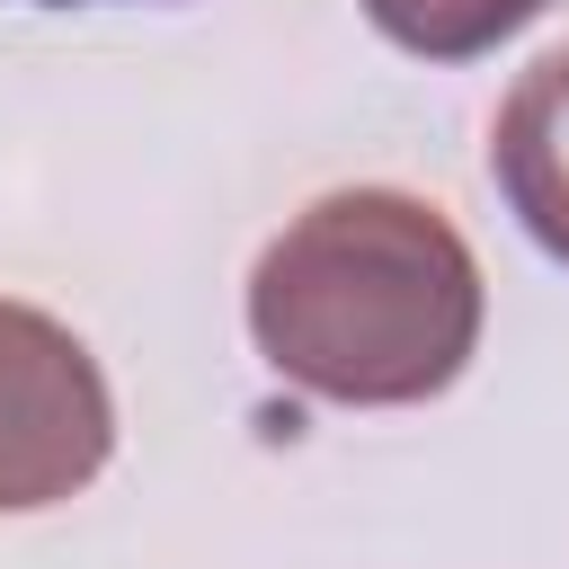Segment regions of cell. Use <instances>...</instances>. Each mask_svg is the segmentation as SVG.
Segmentation results:
<instances>
[{
  "label": "cell",
  "instance_id": "obj_1",
  "mask_svg": "<svg viewBox=\"0 0 569 569\" xmlns=\"http://www.w3.org/2000/svg\"><path fill=\"white\" fill-rule=\"evenodd\" d=\"M249 338L311 400H436L480 347V258L436 204L400 187H338L267 240L249 276Z\"/></svg>",
  "mask_w": 569,
  "mask_h": 569
},
{
  "label": "cell",
  "instance_id": "obj_2",
  "mask_svg": "<svg viewBox=\"0 0 569 569\" xmlns=\"http://www.w3.org/2000/svg\"><path fill=\"white\" fill-rule=\"evenodd\" d=\"M116 453L98 356L36 302H0V516L80 498Z\"/></svg>",
  "mask_w": 569,
  "mask_h": 569
},
{
  "label": "cell",
  "instance_id": "obj_3",
  "mask_svg": "<svg viewBox=\"0 0 569 569\" xmlns=\"http://www.w3.org/2000/svg\"><path fill=\"white\" fill-rule=\"evenodd\" d=\"M489 169H498V196L516 204V222L569 267V44L542 53L507 89V107L489 124Z\"/></svg>",
  "mask_w": 569,
  "mask_h": 569
},
{
  "label": "cell",
  "instance_id": "obj_4",
  "mask_svg": "<svg viewBox=\"0 0 569 569\" xmlns=\"http://www.w3.org/2000/svg\"><path fill=\"white\" fill-rule=\"evenodd\" d=\"M551 0H365V18L427 62H471L489 44H507L516 27H533Z\"/></svg>",
  "mask_w": 569,
  "mask_h": 569
},
{
  "label": "cell",
  "instance_id": "obj_5",
  "mask_svg": "<svg viewBox=\"0 0 569 569\" xmlns=\"http://www.w3.org/2000/svg\"><path fill=\"white\" fill-rule=\"evenodd\" d=\"M36 9H89V0H36Z\"/></svg>",
  "mask_w": 569,
  "mask_h": 569
}]
</instances>
